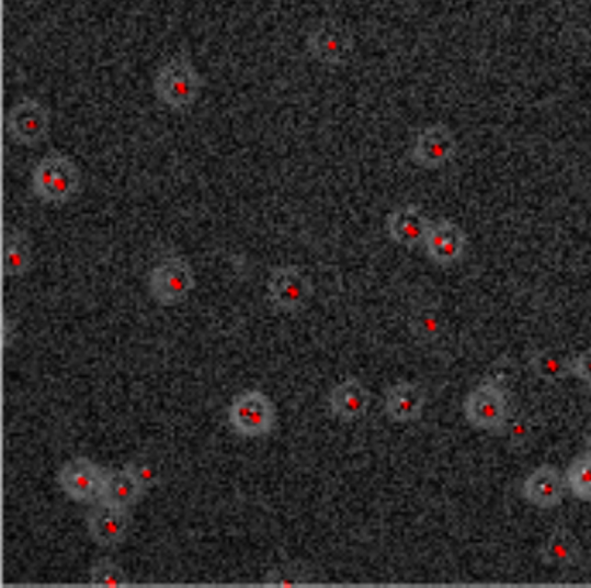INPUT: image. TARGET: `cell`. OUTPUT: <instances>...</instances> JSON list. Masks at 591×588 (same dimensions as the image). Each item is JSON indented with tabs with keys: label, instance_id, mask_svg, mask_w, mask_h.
Returning a JSON list of instances; mask_svg holds the SVG:
<instances>
[{
	"label": "cell",
	"instance_id": "5bb4252c",
	"mask_svg": "<svg viewBox=\"0 0 591 588\" xmlns=\"http://www.w3.org/2000/svg\"><path fill=\"white\" fill-rule=\"evenodd\" d=\"M371 392L357 377H348L333 386L328 397L331 415L345 423L363 419L371 408Z\"/></svg>",
	"mask_w": 591,
	"mask_h": 588
},
{
	"label": "cell",
	"instance_id": "d6986e66",
	"mask_svg": "<svg viewBox=\"0 0 591 588\" xmlns=\"http://www.w3.org/2000/svg\"><path fill=\"white\" fill-rule=\"evenodd\" d=\"M33 267V245L27 233L14 229L5 236L2 249V268L5 276H22Z\"/></svg>",
	"mask_w": 591,
	"mask_h": 588
},
{
	"label": "cell",
	"instance_id": "9a60e30c",
	"mask_svg": "<svg viewBox=\"0 0 591 588\" xmlns=\"http://www.w3.org/2000/svg\"><path fill=\"white\" fill-rule=\"evenodd\" d=\"M128 529V510L115 509L100 501L88 514L89 538L100 547H114L123 543Z\"/></svg>",
	"mask_w": 591,
	"mask_h": 588
},
{
	"label": "cell",
	"instance_id": "4316f807",
	"mask_svg": "<svg viewBox=\"0 0 591 588\" xmlns=\"http://www.w3.org/2000/svg\"><path fill=\"white\" fill-rule=\"evenodd\" d=\"M584 445H587L588 452H591V422L588 426L587 432H584Z\"/></svg>",
	"mask_w": 591,
	"mask_h": 588
},
{
	"label": "cell",
	"instance_id": "ba28073f",
	"mask_svg": "<svg viewBox=\"0 0 591 588\" xmlns=\"http://www.w3.org/2000/svg\"><path fill=\"white\" fill-rule=\"evenodd\" d=\"M5 129L20 146H39L50 134V112L42 102L25 98L5 115Z\"/></svg>",
	"mask_w": 591,
	"mask_h": 588
},
{
	"label": "cell",
	"instance_id": "484cf974",
	"mask_svg": "<svg viewBox=\"0 0 591 588\" xmlns=\"http://www.w3.org/2000/svg\"><path fill=\"white\" fill-rule=\"evenodd\" d=\"M572 376L581 380L591 391V348L572 357Z\"/></svg>",
	"mask_w": 591,
	"mask_h": 588
},
{
	"label": "cell",
	"instance_id": "30bf717a",
	"mask_svg": "<svg viewBox=\"0 0 591 588\" xmlns=\"http://www.w3.org/2000/svg\"><path fill=\"white\" fill-rule=\"evenodd\" d=\"M457 152V140L445 125L429 126L418 135L413 158L418 167L427 170L441 169L454 160Z\"/></svg>",
	"mask_w": 591,
	"mask_h": 588
},
{
	"label": "cell",
	"instance_id": "8fae6325",
	"mask_svg": "<svg viewBox=\"0 0 591 588\" xmlns=\"http://www.w3.org/2000/svg\"><path fill=\"white\" fill-rule=\"evenodd\" d=\"M466 233H464L454 222L437 220L431 222V227L427 230L425 245L427 253L432 261L441 267H450L454 262L461 261L466 250Z\"/></svg>",
	"mask_w": 591,
	"mask_h": 588
},
{
	"label": "cell",
	"instance_id": "e0dca14e",
	"mask_svg": "<svg viewBox=\"0 0 591 588\" xmlns=\"http://www.w3.org/2000/svg\"><path fill=\"white\" fill-rule=\"evenodd\" d=\"M429 227H431V220L414 204L395 210L386 220V229L391 241L409 250L417 249L418 245L425 241Z\"/></svg>",
	"mask_w": 591,
	"mask_h": 588
},
{
	"label": "cell",
	"instance_id": "277c9868",
	"mask_svg": "<svg viewBox=\"0 0 591 588\" xmlns=\"http://www.w3.org/2000/svg\"><path fill=\"white\" fill-rule=\"evenodd\" d=\"M147 285L157 304L175 307L186 302L195 290V273L186 259L172 256L152 268Z\"/></svg>",
	"mask_w": 591,
	"mask_h": 588
},
{
	"label": "cell",
	"instance_id": "2e32d148",
	"mask_svg": "<svg viewBox=\"0 0 591 588\" xmlns=\"http://www.w3.org/2000/svg\"><path fill=\"white\" fill-rule=\"evenodd\" d=\"M425 405V388L417 383L399 382L386 392L385 414L390 422H417L422 419Z\"/></svg>",
	"mask_w": 591,
	"mask_h": 588
},
{
	"label": "cell",
	"instance_id": "8992f818",
	"mask_svg": "<svg viewBox=\"0 0 591 588\" xmlns=\"http://www.w3.org/2000/svg\"><path fill=\"white\" fill-rule=\"evenodd\" d=\"M314 296L312 279L302 268L279 267L268 279V299L275 310L298 314L310 304Z\"/></svg>",
	"mask_w": 591,
	"mask_h": 588
},
{
	"label": "cell",
	"instance_id": "52a82bcc",
	"mask_svg": "<svg viewBox=\"0 0 591 588\" xmlns=\"http://www.w3.org/2000/svg\"><path fill=\"white\" fill-rule=\"evenodd\" d=\"M106 472L89 457H73L60 468L57 483L69 500L94 504L101 500Z\"/></svg>",
	"mask_w": 591,
	"mask_h": 588
},
{
	"label": "cell",
	"instance_id": "7a4b0ae2",
	"mask_svg": "<svg viewBox=\"0 0 591 588\" xmlns=\"http://www.w3.org/2000/svg\"><path fill=\"white\" fill-rule=\"evenodd\" d=\"M152 89L161 105L172 111H186L195 105L204 89V79L193 66L189 54H175L158 69Z\"/></svg>",
	"mask_w": 591,
	"mask_h": 588
},
{
	"label": "cell",
	"instance_id": "44dd1931",
	"mask_svg": "<svg viewBox=\"0 0 591 588\" xmlns=\"http://www.w3.org/2000/svg\"><path fill=\"white\" fill-rule=\"evenodd\" d=\"M530 369L541 382L556 385L572 376V359L559 351H538L530 359Z\"/></svg>",
	"mask_w": 591,
	"mask_h": 588
},
{
	"label": "cell",
	"instance_id": "603a6c76",
	"mask_svg": "<svg viewBox=\"0 0 591 588\" xmlns=\"http://www.w3.org/2000/svg\"><path fill=\"white\" fill-rule=\"evenodd\" d=\"M565 480L573 497L591 504V452L579 455L569 464Z\"/></svg>",
	"mask_w": 591,
	"mask_h": 588
},
{
	"label": "cell",
	"instance_id": "ffe728a7",
	"mask_svg": "<svg viewBox=\"0 0 591 588\" xmlns=\"http://www.w3.org/2000/svg\"><path fill=\"white\" fill-rule=\"evenodd\" d=\"M408 327L418 344L431 346L443 337L445 321L434 305H420L409 316Z\"/></svg>",
	"mask_w": 591,
	"mask_h": 588
},
{
	"label": "cell",
	"instance_id": "6da1fadb",
	"mask_svg": "<svg viewBox=\"0 0 591 588\" xmlns=\"http://www.w3.org/2000/svg\"><path fill=\"white\" fill-rule=\"evenodd\" d=\"M82 189L79 167L65 152L52 149L39 160L33 172V192L43 204L65 206Z\"/></svg>",
	"mask_w": 591,
	"mask_h": 588
},
{
	"label": "cell",
	"instance_id": "7c38bea8",
	"mask_svg": "<svg viewBox=\"0 0 591 588\" xmlns=\"http://www.w3.org/2000/svg\"><path fill=\"white\" fill-rule=\"evenodd\" d=\"M565 484L567 480L556 466L542 464L541 468H536L524 480V500L536 509H555L564 501Z\"/></svg>",
	"mask_w": 591,
	"mask_h": 588
},
{
	"label": "cell",
	"instance_id": "d4e9b609",
	"mask_svg": "<svg viewBox=\"0 0 591 588\" xmlns=\"http://www.w3.org/2000/svg\"><path fill=\"white\" fill-rule=\"evenodd\" d=\"M507 434H509L510 443L515 446H521L530 440L532 437V422L524 419V417H519V419L513 420V422L507 423L503 429Z\"/></svg>",
	"mask_w": 591,
	"mask_h": 588
},
{
	"label": "cell",
	"instance_id": "5b68a950",
	"mask_svg": "<svg viewBox=\"0 0 591 588\" xmlns=\"http://www.w3.org/2000/svg\"><path fill=\"white\" fill-rule=\"evenodd\" d=\"M232 431L243 438L268 437L276 423L273 400L259 391H247L235 397L229 408Z\"/></svg>",
	"mask_w": 591,
	"mask_h": 588
},
{
	"label": "cell",
	"instance_id": "4fadbf2b",
	"mask_svg": "<svg viewBox=\"0 0 591 588\" xmlns=\"http://www.w3.org/2000/svg\"><path fill=\"white\" fill-rule=\"evenodd\" d=\"M146 487L135 464H126L123 468L106 472L105 487L100 501L115 509L128 510L144 497Z\"/></svg>",
	"mask_w": 591,
	"mask_h": 588
},
{
	"label": "cell",
	"instance_id": "9c48e42d",
	"mask_svg": "<svg viewBox=\"0 0 591 588\" xmlns=\"http://www.w3.org/2000/svg\"><path fill=\"white\" fill-rule=\"evenodd\" d=\"M354 39L336 20L319 23L307 37V52L319 65L342 66L351 59Z\"/></svg>",
	"mask_w": 591,
	"mask_h": 588
},
{
	"label": "cell",
	"instance_id": "ac0fdd59",
	"mask_svg": "<svg viewBox=\"0 0 591 588\" xmlns=\"http://www.w3.org/2000/svg\"><path fill=\"white\" fill-rule=\"evenodd\" d=\"M538 555L546 566L567 569V567L578 566L581 562L582 550L578 538L569 529L556 527L542 543Z\"/></svg>",
	"mask_w": 591,
	"mask_h": 588
},
{
	"label": "cell",
	"instance_id": "3957f363",
	"mask_svg": "<svg viewBox=\"0 0 591 588\" xmlns=\"http://www.w3.org/2000/svg\"><path fill=\"white\" fill-rule=\"evenodd\" d=\"M464 417L478 431L500 432L510 420L509 399L498 383H480L464 403Z\"/></svg>",
	"mask_w": 591,
	"mask_h": 588
},
{
	"label": "cell",
	"instance_id": "7402d4cb",
	"mask_svg": "<svg viewBox=\"0 0 591 588\" xmlns=\"http://www.w3.org/2000/svg\"><path fill=\"white\" fill-rule=\"evenodd\" d=\"M317 575L314 567L302 564V562H287L282 566H275L264 576L262 584L271 587H296V585H308L316 581Z\"/></svg>",
	"mask_w": 591,
	"mask_h": 588
},
{
	"label": "cell",
	"instance_id": "cb8c5ba5",
	"mask_svg": "<svg viewBox=\"0 0 591 588\" xmlns=\"http://www.w3.org/2000/svg\"><path fill=\"white\" fill-rule=\"evenodd\" d=\"M89 581L94 587H126L129 585L128 576L124 573L123 567L117 566L111 558H100L92 564Z\"/></svg>",
	"mask_w": 591,
	"mask_h": 588
}]
</instances>
